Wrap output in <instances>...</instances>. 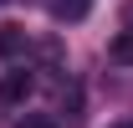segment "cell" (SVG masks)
<instances>
[{
  "label": "cell",
  "instance_id": "obj_1",
  "mask_svg": "<svg viewBox=\"0 0 133 128\" xmlns=\"http://www.w3.org/2000/svg\"><path fill=\"white\" fill-rule=\"evenodd\" d=\"M31 92H36V77L26 72V67H16V72L0 77V97H5V103H26Z\"/></svg>",
  "mask_w": 133,
  "mask_h": 128
},
{
  "label": "cell",
  "instance_id": "obj_2",
  "mask_svg": "<svg viewBox=\"0 0 133 128\" xmlns=\"http://www.w3.org/2000/svg\"><path fill=\"white\" fill-rule=\"evenodd\" d=\"M26 51V26H0V56H21Z\"/></svg>",
  "mask_w": 133,
  "mask_h": 128
},
{
  "label": "cell",
  "instance_id": "obj_3",
  "mask_svg": "<svg viewBox=\"0 0 133 128\" xmlns=\"http://www.w3.org/2000/svg\"><path fill=\"white\" fill-rule=\"evenodd\" d=\"M51 16L56 21H82L87 16V0H51Z\"/></svg>",
  "mask_w": 133,
  "mask_h": 128
},
{
  "label": "cell",
  "instance_id": "obj_4",
  "mask_svg": "<svg viewBox=\"0 0 133 128\" xmlns=\"http://www.w3.org/2000/svg\"><path fill=\"white\" fill-rule=\"evenodd\" d=\"M113 56H118V62H128V67H133V31H123V36L113 41Z\"/></svg>",
  "mask_w": 133,
  "mask_h": 128
},
{
  "label": "cell",
  "instance_id": "obj_5",
  "mask_svg": "<svg viewBox=\"0 0 133 128\" xmlns=\"http://www.w3.org/2000/svg\"><path fill=\"white\" fill-rule=\"evenodd\" d=\"M16 128H56V118H46V113H26Z\"/></svg>",
  "mask_w": 133,
  "mask_h": 128
},
{
  "label": "cell",
  "instance_id": "obj_6",
  "mask_svg": "<svg viewBox=\"0 0 133 128\" xmlns=\"http://www.w3.org/2000/svg\"><path fill=\"white\" fill-rule=\"evenodd\" d=\"M118 128H133V123H118Z\"/></svg>",
  "mask_w": 133,
  "mask_h": 128
},
{
  "label": "cell",
  "instance_id": "obj_7",
  "mask_svg": "<svg viewBox=\"0 0 133 128\" xmlns=\"http://www.w3.org/2000/svg\"><path fill=\"white\" fill-rule=\"evenodd\" d=\"M0 5H5V0H0Z\"/></svg>",
  "mask_w": 133,
  "mask_h": 128
}]
</instances>
